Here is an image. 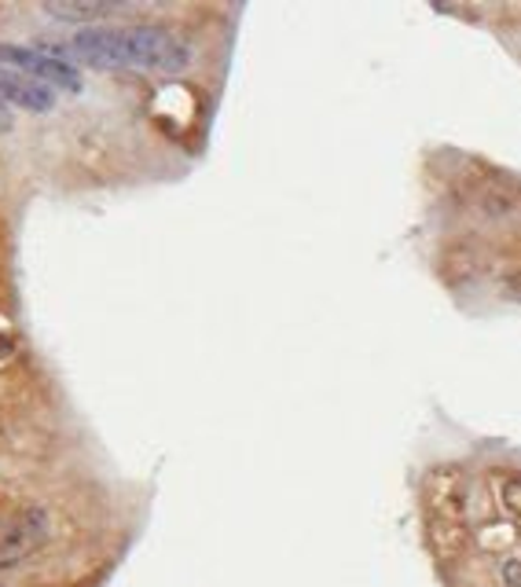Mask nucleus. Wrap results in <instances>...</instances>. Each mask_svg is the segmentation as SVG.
I'll return each mask as SVG.
<instances>
[{"label":"nucleus","instance_id":"nucleus-1","mask_svg":"<svg viewBox=\"0 0 521 587\" xmlns=\"http://www.w3.org/2000/svg\"><path fill=\"white\" fill-rule=\"evenodd\" d=\"M45 56L81 62L96 70H148V73H181L192 62V48L170 30L129 26V30H81L62 41H37Z\"/></svg>","mask_w":521,"mask_h":587},{"label":"nucleus","instance_id":"nucleus-2","mask_svg":"<svg viewBox=\"0 0 521 587\" xmlns=\"http://www.w3.org/2000/svg\"><path fill=\"white\" fill-rule=\"evenodd\" d=\"M0 67L8 70H19L26 78H34L37 85L45 89H62V92H81V70L74 62L67 59H56V56H45L37 51L34 45H0Z\"/></svg>","mask_w":521,"mask_h":587},{"label":"nucleus","instance_id":"nucleus-3","mask_svg":"<svg viewBox=\"0 0 521 587\" xmlns=\"http://www.w3.org/2000/svg\"><path fill=\"white\" fill-rule=\"evenodd\" d=\"M48 540V514L45 510H15L0 518V573L23 565L30 554L40 551Z\"/></svg>","mask_w":521,"mask_h":587},{"label":"nucleus","instance_id":"nucleus-4","mask_svg":"<svg viewBox=\"0 0 521 587\" xmlns=\"http://www.w3.org/2000/svg\"><path fill=\"white\" fill-rule=\"evenodd\" d=\"M0 103H4V107H23V111L45 114L56 107V92L37 85V81L26 78V73L0 67Z\"/></svg>","mask_w":521,"mask_h":587},{"label":"nucleus","instance_id":"nucleus-5","mask_svg":"<svg viewBox=\"0 0 521 587\" xmlns=\"http://www.w3.org/2000/svg\"><path fill=\"white\" fill-rule=\"evenodd\" d=\"M48 15L62 19V23H81V19H100L121 12V4H45Z\"/></svg>","mask_w":521,"mask_h":587},{"label":"nucleus","instance_id":"nucleus-6","mask_svg":"<svg viewBox=\"0 0 521 587\" xmlns=\"http://www.w3.org/2000/svg\"><path fill=\"white\" fill-rule=\"evenodd\" d=\"M503 503H507L510 514H518V518H521V481H507V485H503Z\"/></svg>","mask_w":521,"mask_h":587},{"label":"nucleus","instance_id":"nucleus-7","mask_svg":"<svg viewBox=\"0 0 521 587\" xmlns=\"http://www.w3.org/2000/svg\"><path fill=\"white\" fill-rule=\"evenodd\" d=\"M503 576H507L510 587H521V562H507L503 565Z\"/></svg>","mask_w":521,"mask_h":587},{"label":"nucleus","instance_id":"nucleus-8","mask_svg":"<svg viewBox=\"0 0 521 587\" xmlns=\"http://www.w3.org/2000/svg\"><path fill=\"white\" fill-rule=\"evenodd\" d=\"M12 129V114H8V107L0 103V133H8Z\"/></svg>","mask_w":521,"mask_h":587}]
</instances>
